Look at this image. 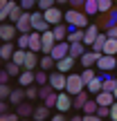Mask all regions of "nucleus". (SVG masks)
<instances>
[{
  "mask_svg": "<svg viewBox=\"0 0 117 121\" xmlns=\"http://www.w3.org/2000/svg\"><path fill=\"white\" fill-rule=\"evenodd\" d=\"M95 76H97V74H95V69H92V67H83V72H81V78L86 81V85H88V83H90Z\"/></svg>",
  "mask_w": 117,
  "mask_h": 121,
  "instance_id": "39",
  "label": "nucleus"
},
{
  "mask_svg": "<svg viewBox=\"0 0 117 121\" xmlns=\"http://www.w3.org/2000/svg\"><path fill=\"white\" fill-rule=\"evenodd\" d=\"M113 94H115V101H117V90H115V92H113Z\"/></svg>",
  "mask_w": 117,
  "mask_h": 121,
  "instance_id": "57",
  "label": "nucleus"
},
{
  "mask_svg": "<svg viewBox=\"0 0 117 121\" xmlns=\"http://www.w3.org/2000/svg\"><path fill=\"white\" fill-rule=\"evenodd\" d=\"M63 119H65V112H61V110H59V112L54 114V121H63Z\"/></svg>",
  "mask_w": 117,
  "mask_h": 121,
  "instance_id": "53",
  "label": "nucleus"
},
{
  "mask_svg": "<svg viewBox=\"0 0 117 121\" xmlns=\"http://www.w3.org/2000/svg\"><path fill=\"white\" fill-rule=\"evenodd\" d=\"M41 45H43L41 31L32 29V31H29V49H32V52H41Z\"/></svg>",
  "mask_w": 117,
  "mask_h": 121,
  "instance_id": "17",
  "label": "nucleus"
},
{
  "mask_svg": "<svg viewBox=\"0 0 117 121\" xmlns=\"http://www.w3.org/2000/svg\"><path fill=\"white\" fill-rule=\"evenodd\" d=\"M65 90L70 94H79L81 90H86V81L81 78V74H68V83H65Z\"/></svg>",
  "mask_w": 117,
  "mask_h": 121,
  "instance_id": "2",
  "label": "nucleus"
},
{
  "mask_svg": "<svg viewBox=\"0 0 117 121\" xmlns=\"http://www.w3.org/2000/svg\"><path fill=\"white\" fill-rule=\"evenodd\" d=\"M65 22L68 25H74V27H88V13L72 7L70 11H65Z\"/></svg>",
  "mask_w": 117,
  "mask_h": 121,
  "instance_id": "1",
  "label": "nucleus"
},
{
  "mask_svg": "<svg viewBox=\"0 0 117 121\" xmlns=\"http://www.w3.org/2000/svg\"><path fill=\"white\" fill-rule=\"evenodd\" d=\"M16 27H18V31L20 34H29L34 27H32V11H25L23 9V16L16 20Z\"/></svg>",
  "mask_w": 117,
  "mask_h": 121,
  "instance_id": "8",
  "label": "nucleus"
},
{
  "mask_svg": "<svg viewBox=\"0 0 117 121\" xmlns=\"http://www.w3.org/2000/svg\"><path fill=\"white\" fill-rule=\"evenodd\" d=\"M72 67H74V58L70 56V54L56 60V69H59V72H65V74H68V72H70Z\"/></svg>",
  "mask_w": 117,
  "mask_h": 121,
  "instance_id": "20",
  "label": "nucleus"
},
{
  "mask_svg": "<svg viewBox=\"0 0 117 121\" xmlns=\"http://www.w3.org/2000/svg\"><path fill=\"white\" fill-rule=\"evenodd\" d=\"M97 114H99L101 119H104V117H110V105H99V108H97Z\"/></svg>",
  "mask_w": 117,
  "mask_h": 121,
  "instance_id": "45",
  "label": "nucleus"
},
{
  "mask_svg": "<svg viewBox=\"0 0 117 121\" xmlns=\"http://www.w3.org/2000/svg\"><path fill=\"white\" fill-rule=\"evenodd\" d=\"M101 54H104V52H95V49H90V52H83L79 60H81L83 67H92V65H97V60H99Z\"/></svg>",
  "mask_w": 117,
  "mask_h": 121,
  "instance_id": "12",
  "label": "nucleus"
},
{
  "mask_svg": "<svg viewBox=\"0 0 117 121\" xmlns=\"http://www.w3.org/2000/svg\"><path fill=\"white\" fill-rule=\"evenodd\" d=\"M25 94H27V99H38V90H36V87H32V85H27Z\"/></svg>",
  "mask_w": 117,
  "mask_h": 121,
  "instance_id": "47",
  "label": "nucleus"
},
{
  "mask_svg": "<svg viewBox=\"0 0 117 121\" xmlns=\"http://www.w3.org/2000/svg\"><path fill=\"white\" fill-rule=\"evenodd\" d=\"M47 83H50V85H52L56 92H61V90H65V83H68V74H65V72H59V69H56L54 74H50V81H47Z\"/></svg>",
  "mask_w": 117,
  "mask_h": 121,
  "instance_id": "6",
  "label": "nucleus"
},
{
  "mask_svg": "<svg viewBox=\"0 0 117 121\" xmlns=\"http://www.w3.org/2000/svg\"><path fill=\"white\" fill-rule=\"evenodd\" d=\"M50 54L54 56V60L68 56V54H70V43H68V40H56V45L52 47V52H50Z\"/></svg>",
  "mask_w": 117,
  "mask_h": 121,
  "instance_id": "10",
  "label": "nucleus"
},
{
  "mask_svg": "<svg viewBox=\"0 0 117 121\" xmlns=\"http://www.w3.org/2000/svg\"><path fill=\"white\" fill-rule=\"evenodd\" d=\"M110 119H113V121H117V101H115L113 105H110Z\"/></svg>",
  "mask_w": 117,
  "mask_h": 121,
  "instance_id": "51",
  "label": "nucleus"
},
{
  "mask_svg": "<svg viewBox=\"0 0 117 121\" xmlns=\"http://www.w3.org/2000/svg\"><path fill=\"white\" fill-rule=\"evenodd\" d=\"M16 112H18V117H32V114H34V108H32L29 103H18L16 105Z\"/></svg>",
  "mask_w": 117,
  "mask_h": 121,
  "instance_id": "29",
  "label": "nucleus"
},
{
  "mask_svg": "<svg viewBox=\"0 0 117 121\" xmlns=\"http://www.w3.org/2000/svg\"><path fill=\"white\" fill-rule=\"evenodd\" d=\"M9 96H11V87H9L7 83H0V99L9 101Z\"/></svg>",
  "mask_w": 117,
  "mask_h": 121,
  "instance_id": "40",
  "label": "nucleus"
},
{
  "mask_svg": "<svg viewBox=\"0 0 117 121\" xmlns=\"http://www.w3.org/2000/svg\"><path fill=\"white\" fill-rule=\"evenodd\" d=\"M101 25H106V27H113V25H117V7H113L110 11H106V18L101 20Z\"/></svg>",
  "mask_w": 117,
  "mask_h": 121,
  "instance_id": "27",
  "label": "nucleus"
},
{
  "mask_svg": "<svg viewBox=\"0 0 117 121\" xmlns=\"http://www.w3.org/2000/svg\"><path fill=\"white\" fill-rule=\"evenodd\" d=\"M18 83H20L23 87L32 85V83H36V72L34 69H23L20 74H18Z\"/></svg>",
  "mask_w": 117,
  "mask_h": 121,
  "instance_id": "15",
  "label": "nucleus"
},
{
  "mask_svg": "<svg viewBox=\"0 0 117 121\" xmlns=\"http://www.w3.org/2000/svg\"><path fill=\"white\" fill-rule=\"evenodd\" d=\"M25 56H27V49H23V47H18L16 52H14V56H11V60H14V63H18V65H23V63H25Z\"/></svg>",
  "mask_w": 117,
  "mask_h": 121,
  "instance_id": "37",
  "label": "nucleus"
},
{
  "mask_svg": "<svg viewBox=\"0 0 117 121\" xmlns=\"http://www.w3.org/2000/svg\"><path fill=\"white\" fill-rule=\"evenodd\" d=\"M2 112H7V103H5V101L0 99V114H2Z\"/></svg>",
  "mask_w": 117,
  "mask_h": 121,
  "instance_id": "54",
  "label": "nucleus"
},
{
  "mask_svg": "<svg viewBox=\"0 0 117 121\" xmlns=\"http://www.w3.org/2000/svg\"><path fill=\"white\" fill-rule=\"evenodd\" d=\"M83 11H86L88 16H97V13H99V4H97V0H86Z\"/></svg>",
  "mask_w": 117,
  "mask_h": 121,
  "instance_id": "28",
  "label": "nucleus"
},
{
  "mask_svg": "<svg viewBox=\"0 0 117 121\" xmlns=\"http://www.w3.org/2000/svg\"><path fill=\"white\" fill-rule=\"evenodd\" d=\"M32 117H34V119H47L50 117V108H47V105H38V108H34V114H32Z\"/></svg>",
  "mask_w": 117,
  "mask_h": 121,
  "instance_id": "32",
  "label": "nucleus"
},
{
  "mask_svg": "<svg viewBox=\"0 0 117 121\" xmlns=\"http://www.w3.org/2000/svg\"><path fill=\"white\" fill-rule=\"evenodd\" d=\"M18 47L29 49V34H20V36H18Z\"/></svg>",
  "mask_w": 117,
  "mask_h": 121,
  "instance_id": "43",
  "label": "nucleus"
},
{
  "mask_svg": "<svg viewBox=\"0 0 117 121\" xmlns=\"http://www.w3.org/2000/svg\"><path fill=\"white\" fill-rule=\"evenodd\" d=\"M20 87H23V85H20ZM20 87L11 90V96H9V103H11V105H18V103H23V99H27L25 90H20Z\"/></svg>",
  "mask_w": 117,
  "mask_h": 121,
  "instance_id": "24",
  "label": "nucleus"
},
{
  "mask_svg": "<svg viewBox=\"0 0 117 121\" xmlns=\"http://www.w3.org/2000/svg\"><path fill=\"white\" fill-rule=\"evenodd\" d=\"M52 92H54V87L50 85V83H43V85L38 87V99H43V101H45L50 94H52Z\"/></svg>",
  "mask_w": 117,
  "mask_h": 121,
  "instance_id": "36",
  "label": "nucleus"
},
{
  "mask_svg": "<svg viewBox=\"0 0 117 121\" xmlns=\"http://www.w3.org/2000/svg\"><path fill=\"white\" fill-rule=\"evenodd\" d=\"M14 45H11V40H7V43H2V47H0V58L7 63V60H11V56H14Z\"/></svg>",
  "mask_w": 117,
  "mask_h": 121,
  "instance_id": "23",
  "label": "nucleus"
},
{
  "mask_svg": "<svg viewBox=\"0 0 117 121\" xmlns=\"http://www.w3.org/2000/svg\"><path fill=\"white\" fill-rule=\"evenodd\" d=\"M88 99H90V92H88V90H81L79 94L72 96V108L74 110H83V105H86Z\"/></svg>",
  "mask_w": 117,
  "mask_h": 121,
  "instance_id": "16",
  "label": "nucleus"
},
{
  "mask_svg": "<svg viewBox=\"0 0 117 121\" xmlns=\"http://www.w3.org/2000/svg\"><path fill=\"white\" fill-rule=\"evenodd\" d=\"M36 2H38V0H36Z\"/></svg>",
  "mask_w": 117,
  "mask_h": 121,
  "instance_id": "58",
  "label": "nucleus"
},
{
  "mask_svg": "<svg viewBox=\"0 0 117 121\" xmlns=\"http://www.w3.org/2000/svg\"><path fill=\"white\" fill-rule=\"evenodd\" d=\"M106 38H108V34H99L95 38V43L90 45L92 49H95V52H104V45H106Z\"/></svg>",
  "mask_w": 117,
  "mask_h": 121,
  "instance_id": "31",
  "label": "nucleus"
},
{
  "mask_svg": "<svg viewBox=\"0 0 117 121\" xmlns=\"http://www.w3.org/2000/svg\"><path fill=\"white\" fill-rule=\"evenodd\" d=\"M47 81H50L47 69H38V72H36V85H43V83H47Z\"/></svg>",
  "mask_w": 117,
  "mask_h": 121,
  "instance_id": "38",
  "label": "nucleus"
},
{
  "mask_svg": "<svg viewBox=\"0 0 117 121\" xmlns=\"http://www.w3.org/2000/svg\"><path fill=\"white\" fill-rule=\"evenodd\" d=\"M97 36H99V25H88L86 27V36H83V43H86V45H92Z\"/></svg>",
  "mask_w": 117,
  "mask_h": 121,
  "instance_id": "21",
  "label": "nucleus"
},
{
  "mask_svg": "<svg viewBox=\"0 0 117 121\" xmlns=\"http://www.w3.org/2000/svg\"><path fill=\"white\" fill-rule=\"evenodd\" d=\"M9 76H11V74H9L7 69H0V83H7V81H9Z\"/></svg>",
  "mask_w": 117,
  "mask_h": 121,
  "instance_id": "50",
  "label": "nucleus"
},
{
  "mask_svg": "<svg viewBox=\"0 0 117 121\" xmlns=\"http://www.w3.org/2000/svg\"><path fill=\"white\" fill-rule=\"evenodd\" d=\"M16 34H20L18 27H16V22H2V25H0V40H2V43L14 40V38H16Z\"/></svg>",
  "mask_w": 117,
  "mask_h": 121,
  "instance_id": "3",
  "label": "nucleus"
},
{
  "mask_svg": "<svg viewBox=\"0 0 117 121\" xmlns=\"http://www.w3.org/2000/svg\"><path fill=\"white\" fill-rule=\"evenodd\" d=\"M41 38H43V45H41V54H50L52 47L56 45V38H54V31L47 29V31H41Z\"/></svg>",
  "mask_w": 117,
  "mask_h": 121,
  "instance_id": "7",
  "label": "nucleus"
},
{
  "mask_svg": "<svg viewBox=\"0 0 117 121\" xmlns=\"http://www.w3.org/2000/svg\"><path fill=\"white\" fill-rule=\"evenodd\" d=\"M104 90H108V92H115V90H117V78H115V76L104 74Z\"/></svg>",
  "mask_w": 117,
  "mask_h": 121,
  "instance_id": "33",
  "label": "nucleus"
},
{
  "mask_svg": "<svg viewBox=\"0 0 117 121\" xmlns=\"http://www.w3.org/2000/svg\"><path fill=\"white\" fill-rule=\"evenodd\" d=\"M86 90L90 92L92 96H95V94H99V92L104 90V74H99V76H95V78H92V81H90V83L86 85Z\"/></svg>",
  "mask_w": 117,
  "mask_h": 121,
  "instance_id": "14",
  "label": "nucleus"
},
{
  "mask_svg": "<svg viewBox=\"0 0 117 121\" xmlns=\"http://www.w3.org/2000/svg\"><path fill=\"white\" fill-rule=\"evenodd\" d=\"M95 99H97V103H99V105H113L115 103V94H113V92H108V90H101L99 94H95Z\"/></svg>",
  "mask_w": 117,
  "mask_h": 121,
  "instance_id": "18",
  "label": "nucleus"
},
{
  "mask_svg": "<svg viewBox=\"0 0 117 121\" xmlns=\"http://www.w3.org/2000/svg\"><path fill=\"white\" fill-rule=\"evenodd\" d=\"M18 119V112L14 114V112H2L0 114V121H16Z\"/></svg>",
  "mask_w": 117,
  "mask_h": 121,
  "instance_id": "46",
  "label": "nucleus"
},
{
  "mask_svg": "<svg viewBox=\"0 0 117 121\" xmlns=\"http://www.w3.org/2000/svg\"><path fill=\"white\" fill-rule=\"evenodd\" d=\"M104 54H117V38H106V45H104Z\"/></svg>",
  "mask_w": 117,
  "mask_h": 121,
  "instance_id": "30",
  "label": "nucleus"
},
{
  "mask_svg": "<svg viewBox=\"0 0 117 121\" xmlns=\"http://www.w3.org/2000/svg\"><path fill=\"white\" fill-rule=\"evenodd\" d=\"M70 108H72V94H70L68 90H61L59 92V99H56V110L68 112Z\"/></svg>",
  "mask_w": 117,
  "mask_h": 121,
  "instance_id": "9",
  "label": "nucleus"
},
{
  "mask_svg": "<svg viewBox=\"0 0 117 121\" xmlns=\"http://www.w3.org/2000/svg\"><path fill=\"white\" fill-rule=\"evenodd\" d=\"M54 38L56 40H68V25H63V22H59V25H54Z\"/></svg>",
  "mask_w": 117,
  "mask_h": 121,
  "instance_id": "25",
  "label": "nucleus"
},
{
  "mask_svg": "<svg viewBox=\"0 0 117 121\" xmlns=\"http://www.w3.org/2000/svg\"><path fill=\"white\" fill-rule=\"evenodd\" d=\"M0 60H2V58H0Z\"/></svg>",
  "mask_w": 117,
  "mask_h": 121,
  "instance_id": "59",
  "label": "nucleus"
},
{
  "mask_svg": "<svg viewBox=\"0 0 117 121\" xmlns=\"http://www.w3.org/2000/svg\"><path fill=\"white\" fill-rule=\"evenodd\" d=\"M38 67L41 69H52V67H56V60H54L52 54H45V56L38 60Z\"/></svg>",
  "mask_w": 117,
  "mask_h": 121,
  "instance_id": "26",
  "label": "nucleus"
},
{
  "mask_svg": "<svg viewBox=\"0 0 117 121\" xmlns=\"http://www.w3.org/2000/svg\"><path fill=\"white\" fill-rule=\"evenodd\" d=\"M20 16H23V7H20V4H16L14 0H9V4H7V20L16 22Z\"/></svg>",
  "mask_w": 117,
  "mask_h": 121,
  "instance_id": "13",
  "label": "nucleus"
},
{
  "mask_svg": "<svg viewBox=\"0 0 117 121\" xmlns=\"http://www.w3.org/2000/svg\"><path fill=\"white\" fill-rule=\"evenodd\" d=\"M56 99H59V92H56V90H54V92H52V94H50V96H47V99H45V101H43V103H45V105H47V108H56Z\"/></svg>",
  "mask_w": 117,
  "mask_h": 121,
  "instance_id": "42",
  "label": "nucleus"
},
{
  "mask_svg": "<svg viewBox=\"0 0 117 121\" xmlns=\"http://www.w3.org/2000/svg\"><path fill=\"white\" fill-rule=\"evenodd\" d=\"M20 7L25 9V11H29V9L36 7V0H20Z\"/></svg>",
  "mask_w": 117,
  "mask_h": 121,
  "instance_id": "48",
  "label": "nucleus"
},
{
  "mask_svg": "<svg viewBox=\"0 0 117 121\" xmlns=\"http://www.w3.org/2000/svg\"><path fill=\"white\" fill-rule=\"evenodd\" d=\"M106 34L110 36V38H117V25H113V27H108V31Z\"/></svg>",
  "mask_w": 117,
  "mask_h": 121,
  "instance_id": "52",
  "label": "nucleus"
},
{
  "mask_svg": "<svg viewBox=\"0 0 117 121\" xmlns=\"http://www.w3.org/2000/svg\"><path fill=\"white\" fill-rule=\"evenodd\" d=\"M70 4H72L74 9H83V4H86V0H68Z\"/></svg>",
  "mask_w": 117,
  "mask_h": 121,
  "instance_id": "49",
  "label": "nucleus"
},
{
  "mask_svg": "<svg viewBox=\"0 0 117 121\" xmlns=\"http://www.w3.org/2000/svg\"><path fill=\"white\" fill-rule=\"evenodd\" d=\"M97 108H99V103H97V99L92 96V99L86 101V105H83V112H86V114H92V112H97Z\"/></svg>",
  "mask_w": 117,
  "mask_h": 121,
  "instance_id": "35",
  "label": "nucleus"
},
{
  "mask_svg": "<svg viewBox=\"0 0 117 121\" xmlns=\"http://www.w3.org/2000/svg\"><path fill=\"white\" fill-rule=\"evenodd\" d=\"M61 2H68V0H56V4H61Z\"/></svg>",
  "mask_w": 117,
  "mask_h": 121,
  "instance_id": "56",
  "label": "nucleus"
},
{
  "mask_svg": "<svg viewBox=\"0 0 117 121\" xmlns=\"http://www.w3.org/2000/svg\"><path fill=\"white\" fill-rule=\"evenodd\" d=\"M97 4H99V13H106L113 9V0H97Z\"/></svg>",
  "mask_w": 117,
  "mask_h": 121,
  "instance_id": "41",
  "label": "nucleus"
},
{
  "mask_svg": "<svg viewBox=\"0 0 117 121\" xmlns=\"http://www.w3.org/2000/svg\"><path fill=\"white\" fill-rule=\"evenodd\" d=\"M115 67H117V58L113 54H101L99 60H97V69H101V72H110Z\"/></svg>",
  "mask_w": 117,
  "mask_h": 121,
  "instance_id": "5",
  "label": "nucleus"
},
{
  "mask_svg": "<svg viewBox=\"0 0 117 121\" xmlns=\"http://www.w3.org/2000/svg\"><path fill=\"white\" fill-rule=\"evenodd\" d=\"M32 27H34L36 31H47V29H50L52 25H50V22L45 20L43 11L38 9V11H32Z\"/></svg>",
  "mask_w": 117,
  "mask_h": 121,
  "instance_id": "4",
  "label": "nucleus"
},
{
  "mask_svg": "<svg viewBox=\"0 0 117 121\" xmlns=\"http://www.w3.org/2000/svg\"><path fill=\"white\" fill-rule=\"evenodd\" d=\"M43 16H45V20L54 27V25H59V22L65 18V13H61L56 7H50V9H45V11H43Z\"/></svg>",
  "mask_w": 117,
  "mask_h": 121,
  "instance_id": "11",
  "label": "nucleus"
},
{
  "mask_svg": "<svg viewBox=\"0 0 117 121\" xmlns=\"http://www.w3.org/2000/svg\"><path fill=\"white\" fill-rule=\"evenodd\" d=\"M5 69H7L11 76H18V74L23 72V65H18V63H14V60H7V65H5Z\"/></svg>",
  "mask_w": 117,
  "mask_h": 121,
  "instance_id": "34",
  "label": "nucleus"
},
{
  "mask_svg": "<svg viewBox=\"0 0 117 121\" xmlns=\"http://www.w3.org/2000/svg\"><path fill=\"white\" fill-rule=\"evenodd\" d=\"M7 2H9V0H0V13L5 11V7H7Z\"/></svg>",
  "mask_w": 117,
  "mask_h": 121,
  "instance_id": "55",
  "label": "nucleus"
},
{
  "mask_svg": "<svg viewBox=\"0 0 117 121\" xmlns=\"http://www.w3.org/2000/svg\"><path fill=\"white\" fill-rule=\"evenodd\" d=\"M83 52H86V43H83V40H74V43H70V56H72V58H81Z\"/></svg>",
  "mask_w": 117,
  "mask_h": 121,
  "instance_id": "22",
  "label": "nucleus"
},
{
  "mask_svg": "<svg viewBox=\"0 0 117 121\" xmlns=\"http://www.w3.org/2000/svg\"><path fill=\"white\" fill-rule=\"evenodd\" d=\"M36 65H38V52L27 49V56H25V63H23V69H36Z\"/></svg>",
  "mask_w": 117,
  "mask_h": 121,
  "instance_id": "19",
  "label": "nucleus"
},
{
  "mask_svg": "<svg viewBox=\"0 0 117 121\" xmlns=\"http://www.w3.org/2000/svg\"><path fill=\"white\" fill-rule=\"evenodd\" d=\"M54 2H56V0H38V9L41 11H45V9H50V7H54Z\"/></svg>",
  "mask_w": 117,
  "mask_h": 121,
  "instance_id": "44",
  "label": "nucleus"
}]
</instances>
